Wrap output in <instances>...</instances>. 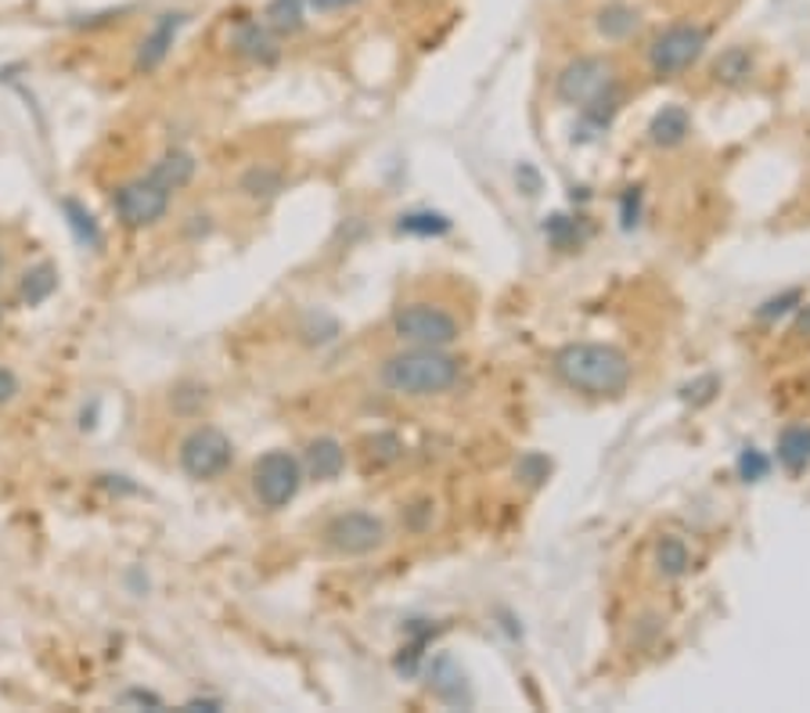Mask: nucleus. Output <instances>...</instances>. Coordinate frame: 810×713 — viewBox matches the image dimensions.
<instances>
[{
    "instance_id": "obj_1",
    "label": "nucleus",
    "mask_w": 810,
    "mask_h": 713,
    "mask_svg": "<svg viewBox=\"0 0 810 713\" xmlns=\"http://www.w3.org/2000/svg\"><path fill=\"white\" fill-rule=\"evenodd\" d=\"M555 372L587 397H620L631 383V357L609 343H573L555 354Z\"/></svg>"
},
{
    "instance_id": "obj_2",
    "label": "nucleus",
    "mask_w": 810,
    "mask_h": 713,
    "mask_svg": "<svg viewBox=\"0 0 810 713\" xmlns=\"http://www.w3.org/2000/svg\"><path fill=\"white\" fill-rule=\"evenodd\" d=\"M457 375H462V360L436 346H411L382 364V386L401 397H436L457 383Z\"/></svg>"
},
{
    "instance_id": "obj_3",
    "label": "nucleus",
    "mask_w": 810,
    "mask_h": 713,
    "mask_svg": "<svg viewBox=\"0 0 810 713\" xmlns=\"http://www.w3.org/2000/svg\"><path fill=\"white\" fill-rule=\"evenodd\" d=\"M707 40H710V33L695 22L666 26L649 48V69L660 76V80H670V76L692 69L699 62L702 51H707Z\"/></svg>"
},
{
    "instance_id": "obj_4",
    "label": "nucleus",
    "mask_w": 810,
    "mask_h": 713,
    "mask_svg": "<svg viewBox=\"0 0 810 713\" xmlns=\"http://www.w3.org/2000/svg\"><path fill=\"white\" fill-rule=\"evenodd\" d=\"M393 331L396 339H404L411 346H451L457 336H462V325L457 317L447 314L443 307H433V303H407L393 314Z\"/></svg>"
},
{
    "instance_id": "obj_5",
    "label": "nucleus",
    "mask_w": 810,
    "mask_h": 713,
    "mask_svg": "<svg viewBox=\"0 0 810 713\" xmlns=\"http://www.w3.org/2000/svg\"><path fill=\"white\" fill-rule=\"evenodd\" d=\"M303 487V462L288 450H267L264 458L253 465V491L259 505L278 512L288 501H296Z\"/></svg>"
},
{
    "instance_id": "obj_6",
    "label": "nucleus",
    "mask_w": 810,
    "mask_h": 713,
    "mask_svg": "<svg viewBox=\"0 0 810 713\" xmlns=\"http://www.w3.org/2000/svg\"><path fill=\"white\" fill-rule=\"evenodd\" d=\"M231 458H235V447L231 439H227L220 429L213 426H202L185 436V444H180V468L191 476V479H217L224 476L227 468H231Z\"/></svg>"
},
{
    "instance_id": "obj_7",
    "label": "nucleus",
    "mask_w": 810,
    "mask_h": 713,
    "mask_svg": "<svg viewBox=\"0 0 810 713\" xmlns=\"http://www.w3.org/2000/svg\"><path fill=\"white\" fill-rule=\"evenodd\" d=\"M609 87H616L613 66H609L605 58H599V55H584V58H576V62H570L559 72L555 95L565 105H580V109H584V105H591L594 98H602Z\"/></svg>"
},
{
    "instance_id": "obj_8",
    "label": "nucleus",
    "mask_w": 810,
    "mask_h": 713,
    "mask_svg": "<svg viewBox=\"0 0 810 713\" xmlns=\"http://www.w3.org/2000/svg\"><path fill=\"white\" fill-rule=\"evenodd\" d=\"M112 209H116V217L124 227H151L166 217V209H170V191L159 188L156 180L137 177V180H130V185L116 188Z\"/></svg>"
},
{
    "instance_id": "obj_9",
    "label": "nucleus",
    "mask_w": 810,
    "mask_h": 713,
    "mask_svg": "<svg viewBox=\"0 0 810 713\" xmlns=\"http://www.w3.org/2000/svg\"><path fill=\"white\" fill-rule=\"evenodd\" d=\"M325 541L339 555H368L386 541V526L368 512H343L325 526Z\"/></svg>"
},
{
    "instance_id": "obj_10",
    "label": "nucleus",
    "mask_w": 810,
    "mask_h": 713,
    "mask_svg": "<svg viewBox=\"0 0 810 713\" xmlns=\"http://www.w3.org/2000/svg\"><path fill=\"white\" fill-rule=\"evenodd\" d=\"M188 22V14L185 11H166L156 19V26L148 29V37L141 40V48H137V62L134 69L137 72H156L166 58H170V48H174V40L177 33L185 29Z\"/></svg>"
},
{
    "instance_id": "obj_11",
    "label": "nucleus",
    "mask_w": 810,
    "mask_h": 713,
    "mask_svg": "<svg viewBox=\"0 0 810 713\" xmlns=\"http://www.w3.org/2000/svg\"><path fill=\"white\" fill-rule=\"evenodd\" d=\"M195 170H198V162H195V156L191 151H185V148H170V151H162V156L151 162V170L145 174L148 180H156L159 188H166V191H180L185 185H191V177H195Z\"/></svg>"
},
{
    "instance_id": "obj_12",
    "label": "nucleus",
    "mask_w": 810,
    "mask_h": 713,
    "mask_svg": "<svg viewBox=\"0 0 810 713\" xmlns=\"http://www.w3.org/2000/svg\"><path fill=\"white\" fill-rule=\"evenodd\" d=\"M688 133H692V116H688L681 105H666V109L655 112L649 123V141L655 148H678V145H684Z\"/></svg>"
},
{
    "instance_id": "obj_13",
    "label": "nucleus",
    "mask_w": 810,
    "mask_h": 713,
    "mask_svg": "<svg viewBox=\"0 0 810 713\" xmlns=\"http://www.w3.org/2000/svg\"><path fill=\"white\" fill-rule=\"evenodd\" d=\"M303 468L310 473V479H335L346 468V450L339 439L320 436L307 447V458H303Z\"/></svg>"
},
{
    "instance_id": "obj_14",
    "label": "nucleus",
    "mask_w": 810,
    "mask_h": 713,
    "mask_svg": "<svg viewBox=\"0 0 810 713\" xmlns=\"http://www.w3.org/2000/svg\"><path fill=\"white\" fill-rule=\"evenodd\" d=\"M235 48L246 55V58H253V62H274V58H278V40H274V29L267 22H246V26H238Z\"/></svg>"
},
{
    "instance_id": "obj_15",
    "label": "nucleus",
    "mask_w": 810,
    "mask_h": 713,
    "mask_svg": "<svg viewBox=\"0 0 810 713\" xmlns=\"http://www.w3.org/2000/svg\"><path fill=\"white\" fill-rule=\"evenodd\" d=\"M594 26H599V33L605 40H626V37H634L638 33V26H641V14L631 8V4H623V0H613V4H605L599 11V19H594Z\"/></svg>"
},
{
    "instance_id": "obj_16",
    "label": "nucleus",
    "mask_w": 810,
    "mask_h": 713,
    "mask_svg": "<svg viewBox=\"0 0 810 713\" xmlns=\"http://www.w3.org/2000/svg\"><path fill=\"white\" fill-rule=\"evenodd\" d=\"M62 214H66V224H69V231L76 235V241L87 249H101L105 246V235H101V227L95 220V214L83 206V202H76V199H62Z\"/></svg>"
},
{
    "instance_id": "obj_17",
    "label": "nucleus",
    "mask_w": 810,
    "mask_h": 713,
    "mask_svg": "<svg viewBox=\"0 0 810 713\" xmlns=\"http://www.w3.org/2000/svg\"><path fill=\"white\" fill-rule=\"evenodd\" d=\"M55 288H58V270L51 264H37L22 275L19 296L26 307H40V303H48L55 296Z\"/></svg>"
},
{
    "instance_id": "obj_18",
    "label": "nucleus",
    "mask_w": 810,
    "mask_h": 713,
    "mask_svg": "<svg viewBox=\"0 0 810 713\" xmlns=\"http://www.w3.org/2000/svg\"><path fill=\"white\" fill-rule=\"evenodd\" d=\"M778 462H782L789 473H800L810 465V429L792 426L778 439Z\"/></svg>"
},
{
    "instance_id": "obj_19",
    "label": "nucleus",
    "mask_w": 810,
    "mask_h": 713,
    "mask_svg": "<svg viewBox=\"0 0 810 713\" xmlns=\"http://www.w3.org/2000/svg\"><path fill=\"white\" fill-rule=\"evenodd\" d=\"M303 8H307V0H270L267 11H264V22L274 29V33H299L303 29Z\"/></svg>"
},
{
    "instance_id": "obj_20",
    "label": "nucleus",
    "mask_w": 810,
    "mask_h": 713,
    "mask_svg": "<svg viewBox=\"0 0 810 713\" xmlns=\"http://www.w3.org/2000/svg\"><path fill=\"white\" fill-rule=\"evenodd\" d=\"M655 566H660L663 576H670V581H678V576L688 573V566H692V555H688V544L681 537H663L660 544H655Z\"/></svg>"
},
{
    "instance_id": "obj_21",
    "label": "nucleus",
    "mask_w": 810,
    "mask_h": 713,
    "mask_svg": "<svg viewBox=\"0 0 810 713\" xmlns=\"http://www.w3.org/2000/svg\"><path fill=\"white\" fill-rule=\"evenodd\" d=\"M749 72H753V58H749V51L745 48H728L721 58H717V66H713V76L721 83H742V80H749Z\"/></svg>"
},
{
    "instance_id": "obj_22",
    "label": "nucleus",
    "mask_w": 810,
    "mask_h": 713,
    "mask_svg": "<svg viewBox=\"0 0 810 713\" xmlns=\"http://www.w3.org/2000/svg\"><path fill=\"white\" fill-rule=\"evenodd\" d=\"M396 231H401V235H418V238H436V235L451 231V220L443 214H429V209H422V214H407V217L396 220Z\"/></svg>"
},
{
    "instance_id": "obj_23",
    "label": "nucleus",
    "mask_w": 810,
    "mask_h": 713,
    "mask_svg": "<svg viewBox=\"0 0 810 713\" xmlns=\"http://www.w3.org/2000/svg\"><path fill=\"white\" fill-rule=\"evenodd\" d=\"M241 191L249 199H274L281 191V174L270 170V166H253V170L241 177Z\"/></svg>"
},
{
    "instance_id": "obj_24",
    "label": "nucleus",
    "mask_w": 810,
    "mask_h": 713,
    "mask_svg": "<svg viewBox=\"0 0 810 713\" xmlns=\"http://www.w3.org/2000/svg\"><path fill=\"white\" fill-rule=\"evenodd\" d=\"M800 303H803V293H800V288H789V293H782V296H774V299L763 303V307L757 310V317H760V321H774V317L789 314L792 307H800Z\"/></svg>"
},
{
    "instance_id": "obj_25",
    "label": "nucleus",
    "mask_w": 810,
    "mask_h": 713,
    "mask_svg": "<svg viewBox=\"0 0 810 713\" xmlns=\"http://www.w3.org/2000/svg\"><path fill=\"white\" fill-rule=\"evenodd\" d=\"M768 468H771V462L763 458V454H760L757 447L742 450V458H739V476H742L745 483H760L763 476H768Z\"/></svg>"
},
{
    "instance_id": "obj_26",
    "label": "nucleus",
    "mask_w": 810,
    "mask_h": 713,
    "mask_svg": "<svg viewBox=\"0 0 810 713\" xmlns=\"http://www.w3.org/2000/svg\"><path fill=\"white\" fill-rule=\"evenodd\" d=\"M544 231H547V238H552L559 249H570V246H576V241H580L576 224L570 217H552L544 224Z\"/></svg>"
},
{
    "instance_id": "obj_27",
    "label": "nucleus",
    "mask_w": 810,
    "mask_h": 713,
    "mask_svg": "<svg viewBox=\"0 0 810 713\" xmlns=\"http://www.w3.org/2000/svg\"><path fill=\"white\" fill-rule=\"evenodd\" d=\"M547 468H552V465H547V458H541V454H526V458L518 462V476L537 487L541 479H547Z\"/></svg>"
},
{
    "instance_id": "obj_28",
    "label": "nucleus",
    "mask_w": 810,
    "mask_h": 713,
    "mask_svg": "<svg viewBox=\"0 0 810 713\" xmlns=\"http://www.w3.org/2000/svg\"><path fill=\"white\" fill-rule=\"evenodd\" d=\"M354 4H360V0H307V8L317 11V14H335V11H346Z\"/></svg>"
},
{
    "instance_id": "obj_29",
    "label": "nucleus",
    "mask_w": 810,
    "mask_h": 713,
    "mask_svg": "<svg viewBox=\"0 0 810 713\" xmlns=\"http://www.w3.org/2000/svg\"><path fill=\"white\" fill-rule=\"evenodd\" d=\"M14 393H19V375L11 368H0V404L14 400Z\"/></svg>"
},
{
    "instance_id": "obj_30",
    "label": "nucleus",
    "mask_w": 810,
    "mask_h": 713,
    "mask_svg": "<svg viewBox=\"0 0 810 713\" xmlns=\"http://www.w3.org/2000/svg\"><path fill=\"white\" fill-rule=\"evenodd\" d=\"M797 336L810 339V307H800V314H797Z\"/></svg>"
}]
</instances>
